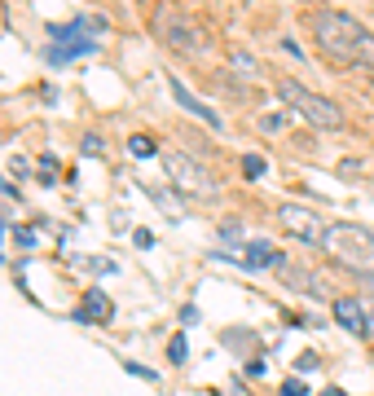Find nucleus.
Instances as JSON below:
<instances>
[{
    "instance_id": "nucleus-3",
    "label": "nucleus",
    "mask_w": 374,
    "mask_h": 396,
    "mask_svg": "<svg viewBox=\"0 0 374 396\" xmlns=\"http://www.w3.org/2000/svg\"><path fill=\"white\" fill-rule=\"evenodd\" d=\"M321 251L357 278H374V234L361 229V225H348V220L330 225L321 238Z\"/></svg>"
},
{
    "instance_id": "nucleus-26",
    "label": "nucleus",
    "mask_w": 374,
    "mask_h": 396,
    "mask_svg": "<svg viewBox=\"0 0 374 396\" xmlns=\"http://www.w3.org/2000/svg\"><path fill=\"white\" fill-rule=\"evenodd\" d=\"M0 27H5V9H0Z\"/></svg>"
},
{
    "instance_id": "nucleus-24",
    "label": "nucleus",
    "mask_w": 374,
    "mask_h": 396,
    "mask_svg": "<svg viewBox=\"0 0 374 396\" xmlns=\"http://www.w3.org/2000/svg\"><path fill=\"white\" fill-rule=\"evenodd\" d=\"M366 339L374 343V313H366Z\"/></svg>"
},
{
    "instance_id": "nucleus-18",
    "label": "nucleus",
    "mask_w": 374,
    "mask_h": 396,
    "mask_svg": "<svg viewBox=\"0 0 374 396\" xmlns=\"http://www.w3.org/2000/svg\"><path fill=\"white\" fill-rule=\"evenodd\" d=\"M128 375H137V379H146V383H159V375H154L150 366H141V361H128Z\"/></svg>"
},
{
    "instance_id": "nucleus-6",
    "label": "nucleus",
    "mask_w": 374,
    "mask_h": 396,
    "mask_svg": "<svg viewBox=\"0 0 374 396\" xmlns=\"http://www.w3.org/2000/svg\"><path fill=\"white\" fill-rule=\"evenodd\" d=\"M277 225H282V234H291L295 243H308V247H321L326 229H330V225H326L312 207H304V202H282V207H277Z\"/></svg>"
},
{
    "instance_id": "nucleus-25",
    "label": "nucleus",
    "mask_w": 374,
    "mask_h": 396,
    "mask_svg": "<svg viewBox=\"0 0 374 396\" xmlns=\"http://www.w3.org/2000/svg\"><path fill=\"white\" fill-rule=\"evenodd\" d=\"M326 396H348V392H339V388H330V392H326Z\"/></svg>"
},
{
    "instance_id": "nucleus-13",
    "label": "nucleus",
    "mask_w": 374,
    "mask_h": 396,
    "mask_svg": "<svg viewBox=\"0 0 374 396\" xmlns=\"http://www.w3.org/2000/svg\"><path fill=\"white\" fill-rule=\"evenodd\" d=\"M251 343H256L251 330H229L225 334V348H234V352H251Z\"/></svg>"
},
{
    "instance_id": "nucleus-22",
    "label": "nucleus",
    "mask_w": 374,
    "mask_h": 396,
    "mask_svg": "<svg viewBox=\"0 0 374 396\" xmlns=\"http://www.w3.org/2000/svg\"><path fill=\"white\" fill-rule=\"evenodd\" d=\"M106 146H102V137H84V154H102Z\"/></svg>"
},
{
    "instance_id": "nucleus-10",
    "label": "nucleus",
    "mask_w": 374,
    "mask_h": 396,
    "mask_svg": "<svg viewBox=\"0 0 374 396\" xmlns=\"http://www.w3.org/2000/svg\"><path fill=\"white\" fill-rule=\"evenodd\" d=\"M93 49H97V40H93V35H80V40H57L53 49H49V62L62 66V62H75V57L93 53Z\"/></svg>"
},
{
    "instance_id": "nucleus-2",
    "label": "nucleus",
    "mask_w": 374,
    "mask_h": 396,
    "mask_svg": "<svg viewBox=\"0 0 374 396\" xmlns=\"http://www.w3.org/2000/svg\"><path fill=\"white\" fill-rule=\"evenodd\" d=\"M154 35H159V44H167L172 53L189 57V62H203V57L212 53V31L203 27L194 14H185L180 5L154 9Z\"/></svg>"
},
{
    "instance_id": "nucleus-11",
    "label": "nucleus",
    "mask_w": 374,
    "mask_h": 396,
    "mask_svg": "<svg viewBox=\"0 0 374 396\" xmlns=\"http://www.w3.org/2000/svg\"><path fill=\"white\" fill-rule=\"evenodd\" d=\"M282 251H273V243H247V269L260 273V269H282Z\"/></svg>"
},
{
    "instance_id": "nucleus-8",
    "label": "nucleus",
    "mask_w": 374,
    "mask_h": 396,
    "mask_svg": "<svg viewBox=\"0 0 374 396\" xmlns=\"http://www.w3.org/2000/svg\"><path fill=\"white\" fill-rule=\"evenodd\" d=\"M167 88H172V97H176L180 106H185L189 115H198V119H203L207 128H221V115H216L212 106H203V102H198V97H194V93H189V88H185V84H180L176 75H167Z\"/></svg>"
},
{
    "instance_id": "nucleus-17",
    "label": "nucleus",
    "mask_w": 374,
    "mask_h": 396,
    "mask_svg": "<svg viewBox=\"0 0 374 396\" xmlns=\"http://www.w3.org/2000/svg\"><path fill=\"white\" fill-rule=\"evenodd\" d=\"M167 357H172L176 366H180V361H185V357H189V348H185V339H180V334H176L172 343H167Z\"/></svg>"
},
{
    "instance_id": "nucleus-5",
    "label": "nucleus",
    "mask_w": 374,
    "mask_h": 396,
    "mask_svg": "<svg viewBox=\"0 0 374 396\" xmlns=\"http://www.w3.org/2000/svg\"><path fill=\"white\" fill-rule=\"evenodd\" d=\"M163 172H167V181H172L180 194H189V198H216L221 194V181L212 176V167H203L198 159H189V154L167 150L163 154Z\"/></svg>"
},
{
    "instance_id": "nucleus-23",
    "label": "nucleus",
    "mask_w": 374,
    "mask_h": 396,
    "mask_svg": "<svg viewBox=\"0 0 374 396\" xmlns=\"http://www.w3.org/2000/svg\"><path fill=\"white\" fill-rule=\"evenodd\" d=\"M18 247H35V234L31 229H18Z\"/></svg>"
},
{
    "instance_id": "nucleus-12",
    "label": "nucleus",
    "mask_w": 374,
    "mask_h": 396,
    "mask_svg": "<svg viewBox=\"0 0 374 396\" xmlns=\"http://www.w3.org/2000/svg\"><path fill=\"white\" fill-rule=\"evenodd\" d=\"M75 317L80 321H111L115 308H111V299H106L102 291H88V295H84V308H80Z\"/></svg>"
},
{
    "instance_id": "nucleus-15",
    "label": "nucleus",
    "mask_w": 374,
    "mask_h": 396,
    "mask_svg": "<svg viewBox=\"0 0 374 396\" xmlns=\"http://www.w3.org/2000/svg\"><path fill=\"white\" fill-rule=\"evenodd\" d=\"M229 62H234V70H243V75H256V57H251V53H234V57H229Z\"/></svg>"
},
{
    "instance_id": "nucleus-14",
    "label": "nucleus",
    "mask_w": 374,
    "mask_h": 396,
    "mask_svg": "<svg viewBox=\"0 0 374 396\" xmlns=\"http://www.w3.org/2000/svg\"><path fill=\"white\" fill-rule=\"evenodd\" d=\"M128 150L137 154V159H150V154H159V146H154L150 137H132V141H128Z\"/></svg>"
},
{
    "instance_id": "nucleus-4",
    "label": "nucleus",
    "mask_w": 374,
    "mask_h": 396,
    "mask_svg": "<svg viewBox=\"0 0 374 396\" xmlns=\"http://www.w3.org/2000/svg\"><path fill=\"white\" fill-rule=\"evenodd\" d=\"M273 88H277V97L291 106V111L304 119L308 128H321V132L344 128V106H335L330 97L312 93L308 84H299V79H291V75H277V79H273Z\"/></svg>"
},
{
    "instance_id": "nucleus-21",
    "label": "nucleus",
    "mask_w": 374,
    "mask_h": 396,
    "mask_svg": "<svg viewBox=\"0 0 374 396\" xmlns=\"http://www.w3.org/2000/svg\"><path fill=\"white\" fill-rule=\"evenodd\" d=\"M106 27H111V22H106L102 14H97V18H84V31H88V35H93V31H97V35H102Z\"/></svg>"
},
{
    "instance_id": "nucleus-19",
    "label": "nucleus",
    "mask_w": 374,
    "mask_h": 396,
    "mask_svg": "<svg viewBox=\"0 0 374 396\" xmlns=\"http://www.w3.org/2000/svg\"><path fill=\"white\" fill-rule=\"evenodd\" d=\"M282 396H308V383H299V379H286V383H282Z\"/></svg>"
},
{
    "instance_id": "nucleus-9",
    "label": "nucleus",
    "mask_w": 374,
    "mask_h": 396,
    "mask_svg": "<svg viewBox=\"0 0 374 396\" xmlns=\"http://www.w3.org/2000/svg\"><path fill=\"white\" fill-rule=\"evenodd\" d=\"M335 321L353 334V339H366V308L357 299H335Z\"/></svg>"
},
{
    "instance_id": "nucleus-20",
    "label": "nucleus",
    "mask_w": 374,
    "mask_h": 396,
    "mask_svg": "<svg viewBox=\"0 0 374 396\" xmlns=\"http://www.w3.org/2000/svg\"><path fill=\"white\" fill-rule=\"evenodd\" d=\"M277 128H282V115H264V119H260V132H264V137H273Z\"/></svg>"
},
{
    "instance_id": "nucleus-16",
    "label": "nucleus",
    "mask_w": 374,
    "mask_h": 396,
    "mask_svg": "<svg viewBox=\"0 0 374 396\" xmlns=\"http://www.w3.org/2000/svg\"><path fill=\"white\" fill-rule=\"evenodd\" d=\"M243 172L251 176V181H260V176H264V159H260V154H247V159H243Z\"/></svg>"
},
{
    "instance_id": "nucleus-1",
    "label": "nucleus",
    "mask_w": 374,
    "mask_h": 396,
    "mask_svg": "<svg viewBox=\"0 0 374 396\" xmlns=\"http://www.w3.org/2000/svg\"><path fill=\"white\" fill-rule=\"evenodd\" d=\"M308 31L317 40V49L335 66L374 70V35L353 14H344V9H317V14H308Z\"/></svg>"
},
{
    "instance_id": "nucleus-7",
    "label": "nucleus",
    "mask_w": 374,
    "mask_h": 396,
    "mask_svg": "<svg viewBox=\"0 0 374 396\" xmlns=\"http://www.w3.org/2000/svg\"><path fill=\"white\" fill-rule=\"evenodd\" d=\"M282 282L286 286H295V291H304V295H312V299H326V282L317 278V273H304L299 264H291V260H282Z\"/></svg>"
}]
</instances>
